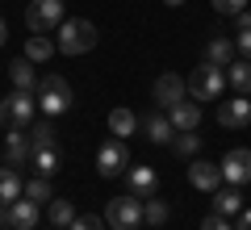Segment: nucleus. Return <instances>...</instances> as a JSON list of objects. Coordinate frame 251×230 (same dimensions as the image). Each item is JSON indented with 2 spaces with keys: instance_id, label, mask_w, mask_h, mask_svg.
I'll return each mask as SVG.
<instances>
[{
  "instance_id": "obj_1",
  "label": "nucleus",
  "mask_w": 251,
  "mask_h": 230,
  "mask_svg": "<svg viewBox=\"0 0 251 230\" xmlns=\"http://www.w3.org/2000/svg\"><path fill=\"white\" fill-rule=\"evenodd\" d=\"M34 113H38V97L25 92V88H13L9 97L0 101V126L4 130H29Z\"/></svg>"
},
{
  "instance_id": "obj_2",
  "label": "nucleus",
  "mask_w": 251,
  "mask_h": 230,
  "mask_svg": "<svg viewBox=\"0 0 251 230\" xmlns=\"http://www.w3.org/2000/svg\"><path fill=\"white\" fill-rule=\"evenodd\" d=\"M38 109H42L46 117H59V113H67V109H72V84L63 80V76H42V80H38Z\"/></svg>"
},
{
  "instance_id": "obj_3",
  "label": "nucleus",
  "mask_w": 251,
  "mask_h": 230,
  "mask_svg": "<svg viewBox=\"0 0 251 230\" xmlns=\"http://www.w3.org/2000/svg\"><path fill=\"white\" fill-rule=\"evenodd\" d=\"M59 46L63 54H88L92 46H97V26L92 21H84V17H72V21H63L59 26Z\"/></svg>"
},
{
  "instance_id": "obj_4",
  "label": "nucleus",
  "mask_w": 251,
  "mask_h": 230,
  "mask_svg": "<svg viewBox=\"0 0 251 230\" xmlns=\"http://www.w3.org/2000/svg\"><path fill=\"white\" fill-rule=\"evenodd\" d=\"M226 88V71L214 67V63H201V67H193V76H188V97L193 101H218Z\"/></svg>"
},
{
  "instance_id": "obj_5",
  "label": "nucleus",
  "mask_w": 251,
  "mask_h": 230,
  "mask_svg": "<svg viewBox=\"0 0 251 230\" xmlns=\"http://www.w3.org/2000/svg\"><path fill=\"white\" fill-rule=\"evenodd\" d=\"M105 222H109L113 230H138V226H143V201H138L134 193L113 197L109 209H105Z\"/></svg>"
},
{
  "instance_id": "obj_6",
  "label": "nucleus",
  "mask_w": 251,
  "mask_h": 230,
  "mask_svg": "<svg viewBox=\"0 0 251 230\" xmlns=\"http://www.w3.org/2000/svg\"><path fill=\"white\" fill-rule=\"evenodd\" d=\"M25 26L29 34H50L63 26V0H29L25 4Z\"/></svg>"
},
{
  "instance_id": "obj_7",
  "label": "nucleus",
  "mask_w": 251,
  "mask_h": 230,
  "mask_svg": "<svg viewBox=\"0 0 251 230\" xmlns=\"http://www.w3.org/2000/svg\"><path fill=\"white\" fill-rule=\"evenodd\" d=\"M126 168H130V151H126L122 138L105 142V147L97 151V172H100V176H122Z\"/></svg>"
},
{
  "instance_id": "obj_8",
  "label": "nucleus",
  "mask_w": 251,
  "mask_h": 230,
  "mask_svg": "<svg viewBox=\"0 0 251 230\" xmlns=\"http://www.w3.org/2000/svg\"><path fill=\"white\" fill-rule=\"evenodd\" d=\"M222 163H209V159H193L188 163V184L201 188V193H218L222 188Z\"/></svg>"
},
{
  "instance_id": "obj_9",
  "label": "nucleus",
  "mask_w": 251,
  "mask_h": 230,
  "mask_svg": "<svg viewBox=\"0 0 251 230\" xmlns=\"http://www.w3.org/2000/svg\"><path fill=\"white\" fill-rule=\"evenodd\" d=\"M188 97V80L184 76H176V71H163L159 80H155V101H159V109L168 113L176 101H184Z\"/></svg>"
},
{
  "instance_id": "obj_10",
  "label": "nucleus",
  "mask_w": 251,
  "mask_h": 230,
  "mask_svg": "<svg viewBox=\"0 0 251 230\" xmlns=\"http://www.w3.org/2000/svg\"><path fill=\"white\" fill-rule=\"evenodd\" d=\"M222 176H226V184H251V151H247V147L226 151V159H222Z\"/></svg>"
},
{
  "instance_id": "obj_11",
  "label": "nucleus",
  "mask_w": 251,
  "mask_h": 230,
  "mask_svg": "<svg viewBox=\"0 0 251 230\" xmlns=\"http://www.w3.org/2000/svg\"><path fill=\"white\" fill-rule=\"evenodd\" d=\"M4 159H9V168H21V163L34 159L29 130H9V134H4Z\"/></svg>"
},
{
  "instance_id": "obj_12",
  "label": "nucleus",
  "mask_w": 251,
  "mask_h": 230,
  "mask_svg": "<svg viewBox=\"0 0 251 230\" xmlns=\"http://www.w3.org/2000/svg\"><path fill=\"white\" fill-rule=\"evenodd\" d=\"M251 122V101L243 97H234V101H222V109H218V126H226V130H243V126Z\"/></svg>"
},
{
  "instance_id": "obj_13",
  "label": "nucleus",
  "mask_w": 251,
  "mask_h": 230,
  "mask_svg": "<svg viewBox=\"0 0 251 230\" xmlns=\"http://www.w3.org/2000/svg\"><path fill=\"white\" fill-rule=\"evenodd\" d=\"M168 117H172L176 130H197V126H201V105L184 97V101H176V105L168 109Z\"/></svg>"
},
{
  "instance_id": "obj_14",
  "label": "nucleus",
  "mask_w": 251,
  "mask_h": 230,
  "mask_svg": "<svg viewBox=\"0 0 251 230\" xmlns=\"http://www.w3.org/2000/svg\"><path fill=\"white\" fill-rule=\"evenodd\" d=\"M143 134L151 142H172V138H176V126H172L168 113H147L143 117Z\"/></svg>"
},
{
  "instance_id": "obj_15",
  "label": "nucleus",
  "mask_w": 251,
  "mask_h": 230,
  "mask_svg": "<svg viewBox=\"0 0 251 230\" xmlns=\"http://www.w3.org/2000/svg\"><path fill=\"white\" fill-rule=\"evenodd\" d=\"M9 222H13V230H34L38 226V201H29V197L21 201L17 197V201L9 205Z\"/></svg>"
},
{
  "instance_id": "obj_16",
  "label": "nucleus",
  "mask_w": 251,
  "mask_h": 230,
  "mask_svg": "<svg viewBox=\"0 0 251 230\" xmlns=\"http://www.w3.org/2000/svg\"><path fill=\"white\" fill-rule=\"evenodd\" d=\"M234 54H239V46L230 38H209L205 42V63H214V67H230Z\"/></svg>"
},
{
  "instance_id": "obj_17",
  "label": "nucleus",
  "mask_w": 251,
  "mask_h": 230,
  "mask_svg": "<svg viewBox=\"0 0 251 230\" xmlns=\"http://www.w3.org/2000/svg\"><path fill=\"white\" fill-rule=\"evenodd\" d=\"M138 117H134V109H113V113H109V134H113V138H130V134H138Z\"/></svg>"
},
{
  "instance_id": "obj_18",
  "label": "nucleus",
  "mask_w": 251,
  "mask_h": 230,
  "mask_svg": "<svg viewBox=\"0 0 251 230\" xmlns=\"http://www.w3.org/2000/svg\"><path fill=\"white\" fill-rule=\"evenodd\" d=\"M126 176H130V193L143 197V201H147V197H155V188H159V176H155L151 168H130Z\"/></svg>"
},
{
  "instance_id": "obj_19",
  "label": "nucleus",
  "mask_w": 251,
  "mask_h": 230,
  "mask_svg": "<svg viewBox=\"0 0 251 230\" xmlns=\"http://www.w3.org/2000/svg\"><path fill=\"white\" fill-rule=\"evenodd\" d=\"M9 76H13V88H25V92H38V76H34V63L21 54V59L9 63Z\"/></svg>"
},
{
  "instance_id": "obj_20",
  "label": "nucleus",
  "mask_w": 251,
  "mask_h": 230,
  "mask_svg": "<svg viewBox=\"0 0 251 230\" xmlns=\"http://www.w3.org/2000/svg\"><path fill=\"white\" fill-rule=\"evenodd\" d=\"M214 213H222V218H234V213H243L239 184H230V188H218V193H214Z\"/></svg>"
},
{
  "instance_id": "obj_21",
  "label": "nucleus",
  "mask_w": 251,
  "mask_h": 230,
  "mask_svg": "<svg viewBox=\"0 0 251 230\" xmlns=\"http://www.w3.org/2000/svg\"><path fill=\"white\" fill-rule=\"evenodd\" d=\"M17 197H25V184H21L17 168H0V205H13Z\"/></svg>"
},
{
  "instance_id": "obj_22",
  "label": "nucleus",
  "mask_w": 251,
  "mask_h": 230,
  "mask_svg": "<svg viewBox=\"0 0 251 230\" xmlns=\"http://www.w3.org/2000/svg\"><path fill=\"white\" fill-rule=\"evenodd\" d=\"M54 51H59V46H54L46 34H29V42H25V59L29 63H46Z\"/></svg>"
},
{
  "instance_id": "obj_23",
  "label": "nucleus",
  "mask_w": 251,
  "mask_h": 230,
  "mask_svg": "<svg viewBox=\"0 0 251 230\" xmlns=\"http://www.w3.org/2000/svg\"><path fill=\"white\" fill-rule=\"evenodd\" d=\"M29 163H34L38 176L50 180L54 172H59V147H42V151H34V159H29Z\"/></svg>"
},
{
  "instance_id": "obj_24",
  "label": "nucleus",
  "mask_w": 251,
  "mask_h": 230,
  "mask_svg": "<svg viewBox=\"0 0 251 230\" xmlns=\"http://www.w3.org/2000/svg\"><path fill=\"white\" fill-rule=\"evenodd\" d=\"M226 84L247 97V92H251V59L247 63H230V67H226Z\"/></svg>"
},
{
  "instance_id": "obj_25",
  "label": "nucleus",
  "mask_w": 251,
  "mask_h": 230,
  "mask_svg": "<svg viewBox=\"0 0 251 230\" xmlns=\"http://www.w3.org/2000/svg\"><path fill=\"white\" fill-rule=\"evenodd\" d=\"M29 142H34V151H42V147H59V130H54L50 122L29 126Z\"/></svg>"
},
{
  "instance_id": "obj_26",
  "label": "nucleus",
  "mask_w": 251,
  "mask_h": 230,
  "mask_svg": "<svg viewBox=\"0 0 251 230\" xmlns=\"http://www.w3.org/2000/svg\"><path fill=\"white\" fill-rule=\"evenodd\" d=\"M168 201H159V197H147L143 201V222H151V226H163L168 222Z\"/></svg>"
},
{
  "instance_id": "obj_27",
  "label": "nucleus",
  "mask_w": 251,
  "mask_h": 230,
  "mask_svg": "<svg viewBox=\"0 0 251 230\" xmlns=\"http://www.w3.org/2000/svg\"><path fill=\"white\" fill-rule=\"evenodd\" d=\"M172 147H176V155H184V159H193L201 151V134H193V130H180L176 138H172Z\"/></svg>"
},
{
  "instance_id": "obj_28",
  "label": "nucleus",
  "mask_w": 251,
  "mask_h": 230,
  "mask_svg": "<svg viewBox=\"0 0 251 230\" xmlns=\"http://www.w3.org/2000/svg\"><path fill=\"white\" fill-rule=\"evenodd\" d=\"M72 222H75L72 201H50V226H72Z\"/></svg>"
},
{
  "instance_id": "obj_29",
  "label": "nucleus",
  "mask_w": 251,
  "mask_h": 230,
  "mask_svg": "<svg viewBox=\"0 0 251 230\" xmlns=\"http://www.w3.org/2000/svg\"><path fill=\"white\" fill-rule=\"evenodd\" d=\"M25 197H29V201H38V205H42V201H54V197H50V180H46V176H34V180L25 184Z\"/></svg>"
},
{
  "instance_id": "obj_30",
  "label": "nucleus",
  "mask_w": 251,
  "mask_h": 230,
  "mask_svg": "<svg viewBox=\"0 0 251 230\" xmlns=\"http://www.w3.org/2000/svg\"><path fill=\"white\" fill-rule=\"evenodd\" d=\"M67 230H105V218H97V213H75V222Z\"/></svg>"
},
{
  "instance_id": "obj_31",
  "label": "nucleus",
  "mask_w": 251,
  "mask_h": 230,
  "mask_svg": "<svg viewBox=\"0 0 251 230\" xmlns=\"http://www.w3.org/2000/svg\"><path fill=\"white\" fill-rule=\"evenodd\" d=\"M214 9L222 17H239V13H247V0H214Z\"/></svg>"
},
{
  "instance_id": "obj_32",
  "label": "nucleus",
  "mask_w": 251,
  "mask_h": 230,
  "mask_svg": "<svg viewBox=\"0 0 251 230\" xmlns=\"http://www.w3.org/2000/svg\"><path fill=\"white\" fill-rule=\"evenodd\" d=\"M201 230H234V226H230V222L222 218V213H209V218L201 222Z\"/></svg>"
},
{
  "instance_id": "obj_33",
  "label": "nucleus",
  "mask_w": 251,
  "mask_h": 230,
  "mask_svg": "<svg viewBox=\"0 0 251 230\" xmlns=\"http://www.w3.org/2000/svg\"><path fill=\"white\" fill-rule=\"evenodd\" d=\"M234 46H239L243 59H251V29H239V42H234Z\"/></svg>"
},
{
  "instance_id": "obj_34",
  "label": "nucleus",
  "mask_w": 251,
  "mask_h": 230,
  "mask_svg": "<svg viewBox=\"0 0 251 230\" xmlns=\"http://www.w3.org/2000/svg\"><path fill=\"white\" fill-rule=\"evenodd\" d=\"M234 230H251V209H243V213H239V226H234Z\"/></svg>"
},
{
  "instance_id": "obj_35",
  "label": "nucleus",
  "mask_w": 251,
  "mask_h": 230,
  "mask_svg": "<svg viewBox=\"0 0 251 230\" xmlns=\"http://www.w3.org/2000/svg\"><path fill=\"white\" fill-rule=\"evenodd\" d=\"M9 42V26H4V17H0V46Z\"/></svg>"
},
{
  "instance_id": "obj_36",
  "label": "nucleus",
  "mask_w": 251,
  "mask_h": 230,
  "mask_svg": "<svg viewBox=\"0 0 251 230\" xmlns=\"http://www.w3.org/2000/svg\"><path fill=\"white\" fill-rule=\"evenodd\" d=\"M163 4H172V9H176V4H184V0H163Z\"/></svg>"
},
{
  "instance_id": "obj_37",
  "label": "nucleus",
  "mask_w": 251,
  "mask_h": 230,
  "mask_svg": "<svg viewBox=\"0 0 251 230\" xmlns=\"http://www.w3.org/2000/svg\"><path fill=\"white\" fill-rule=\"evenodd\" d=\"M46 230H63V226H46Z\"/></svg>"
}]
</instances>
